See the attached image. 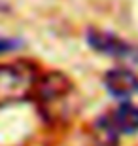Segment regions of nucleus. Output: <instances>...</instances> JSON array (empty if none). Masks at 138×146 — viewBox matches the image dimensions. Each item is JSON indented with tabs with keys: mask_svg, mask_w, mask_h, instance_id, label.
Returning a JSON list of instances; mask_svg holds the SVG:
<instances>
[{
	"mask_svg": "<svg viewBox=\"0 0 138 146\" xmlns=\"http://www.w3.org/2000/svg\"><path fill=\"white\" fill-rule=\"evenodd\" d=\"M36 84V70L27 63L0 65V108L27 101Z\"/></svg>",
	"mask_w": 138,
	"mask_h": 146,
	"instance_id": "1",
	"label": "nucleus"
},
{
	"mask_svg": "<svg viewBox=\"0 0 138 146\" xmlns=\"http://www.w3.org/2000/svg\"><path fill=\"white\" fill-rule=\"evenodd\" d=\"M87 42L95 51L106 55V57L138 63V46L123 40L121 36H117L114 33L100 31V29H89L87 31Z\"/></svg>",
	"mask_w": 138,
	"mask_h": 146,
	"instance_id": "2",
	"label": "nucleus"
},
{
	"mask_svg": "<svg viewBox=\"0 0 138 146\" xmlns=\"http://www.w3.org/2000/svg\"><path fill=\"white\" fill-rule=\"evenodd\" d=\"M72 86L70 82L61 74H48L40 84H38V99L42 104L44 112L57 116L59 114V103H64L68 99Z\"/></svg>",
	"mask_w": 138,
	"mask_h": 146,
	"instance_id": "3",
	"label": "nucleus"
},
{
	"mask_svg": "<svg viewBox=\"0 0 138 146\" xmlns=\"http://www.w3.org/2000/svg\"><path fill=\"white\" fill-rule=\"evenodd\" d=\"M98 127L108 137L134 135V133H138V106H134V104H121L114 112L102 116L98 119Z\"/></svg>",
	"mask_w": 138,
	"mask_h": 146,
	"instance_id": "4",
	"label": "nucleus"
},
{
	"mask_svg": "<svg viewBox=\"0 0 138 146\" xmlns=\"http://www.w3.org/2000/svg\"><path fill=\"white\" fill-rule=\"evenodd\" d=\"M108 93L116 99H129L138 91V76L129 68H112L104 76Z\"/></svg>",
	"mask_w": 138,
	"mask_h": 146,
	"instance_id": "5",
	"label": "nucleus"
},
{
	"mask_svg": "<svg viewBox=\"0 0 138 146\" xmlns=\"http://www.w3.org/2000/svg\"><path fill=\"white\" fill-rule=\"evenodd\" d=\"M19 46H23L21 40L0 36V53H8V51H13V49H17Z\"/></svg>",
	"mask_w": 138,
	"mask_h": 146,
	"instance_id": "6",
	"label": "nucleus"
}]
</instances>
